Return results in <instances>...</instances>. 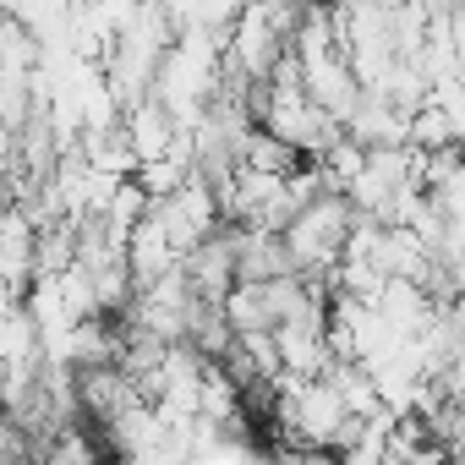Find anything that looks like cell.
Masks as SVG:
<instances>
[{
	"label": "cell",
	"instance_id": "1",
	"mask_svg": "<svg viewBox=\"0 0 465 465\" xmlns=\"http://www.w3.org/2000/svg\"><path fill=\"white\" fill-rule=\"evenodd\" d=\"M153 219H159V230L170 236V247L186 258V252H197L213 230L224 224V213H219V192L208 186V181H186L181 192H170L164 203H153Z\"/></svg>",
	"mask_w": 465,
	"mask_h": 465
},
{
	"label": "cell",
	"instance_id": "2",
	"mask_svg": "<svg viewBox=\"0 0 465 465\" xmlns=\"http://www.w3.org/2000/svg\"><path fill=\"white\" fill-rule=\"evenodd\" d=\"M236 280L242 285H280V280H302L291 242L274 230H242L236 236Z\"/></svg>",
	"mask_w": 465,
	"mask_h": 465
},
{
	"label": "cell",
	"instance_id": "3",
	"mask_svg": "<svg viewBox=\"0 0 465 465\" xmlns=\"http://www.w3.org/2000/svg\"><path fill=\"white\" fill-rule=\"evenodd\" d=\"M121 126H126V143H132V153H137V170L153 164V159H164V153L181 143V121H175L159 99L132 104V110L121 115Z\"/></svg>",
	"mask_w": 465,
	"mask_h": 465
}]
</instances>
